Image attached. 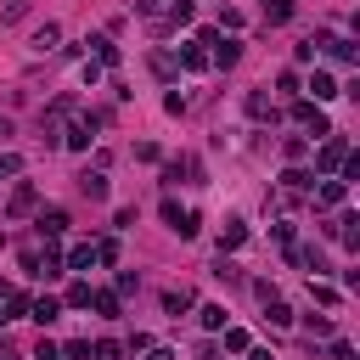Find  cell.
Masks as SVG:
<instances>
[{"label":"cell","mask_w":360,"mask_h":360,"mask_svg":"<svg viewBox=\"0 0 360 360\" xmlns=\"http://www.w3.org/2000/svg\"><path fill=\"white\" fill-rule=\"evenodd\" d=\"M56 39H62V28H56V22H45V28H34V51H39V56H45V51H51Z\"/></svg>","instance_id":"cell-20"},{"label":"cell","mask_w":360,"mask_h":360,"mask_svg":"<svg viewBox=\"0 0 360 360\" xmlns=\"http://www.w3.org/2000/svg\"><path fill=\"white\" fill-rule=\"evenodd\" d=\"M28 309H34V321H39V326H51V321L62 315V298H51V292H45V298H34Z\"/></svg>","instance_id":"cell-13"},{"label":"cell","mask_w":360,"mask_h":360,"mask_svg":"<svg viewBox=\"0 0 360 360\" xmlns=\"http://www.w3.org/2000/svg\"><path fill=\"white\" fill-rule=\"evenodd\" d=\"M62 231H68V208H39V236L56 242Z\"/></svg>","instance_id":"cell-7"},{"label":"cell","mask_w":360,"mask_h":360,"mask_svg":"<svg viewBox=\"0 0 360 360\" xmlns=\"http://www.w3.org/2000/svg\"><path fill=\"white\" fill-rule=\"evenodd\" d=\"M332 360H354V349H349V343L338 338V343H332Z\"/></svg>","instance_id":"cell-32"},{"label":"cell","mask_w":360,"mask_h":360,"mask_svg":"<svg viewBox=\"0 0 360 360\" xmlns=\"http://www.w3.org/2000/svg\"><path fill=\"white\" fill-rule=\"evenodd\" d=\"M343 158H349V141L332 129V135L315 146V169H321V174H338V169H343Z\"/></svg>","instance_id":"cell-1"},{"label":"cell","mask_w":360,"mask_h":360,"mask_svg":"<svg viewBox=\"0 0 360 360\" xmlns=\"http://www.w3.org/2000/svg\"><path fill=\"white\" fill-rule=\"evenodd\" d=\"M264 321L281 332V326H292V309H287V298H264Z\"/></svg>","instance_id":"cell-14"},{"label":"cell","mask_w":360,"mask_h":360,"mask_svg":"<svg viewBox=\"0 0 360 360\" xmlns=\"http://www.w3.org/2000/svg\"><path fill=\"white\" fill-rule=\"evenodd\" d=\"M163 309H169V315H186V309H191V287H169V292H163Z\"/></svg>","instance_id":"cell-17"},{"label":"cell","mask_w":360,"mask_h":360,"mask_svg":"<svg viewBox=\"0 0 360 360\" xmlns=\"http://www.w3.org/2000/svg\"><path fill=\"white\" fill-rule=\"evenodd\" d=\"M96 124H101V118H96V112H84V118H73V124H68V135H62V141H68L73 152H90V129H96Z\"/></svg>","instance_id":"cell-4"},{"label":"cell","mask_w":360,"mask_h":360,"mask_svg":"<svg viewBox=\"0 0 360 360\" xmlns=\"http://www.w3.org/2000/svg\"><path fill=\"white\" fill-rule=\"evenodd\" d=\"M248 118H270V96H264V90L248 96Z\"/></svg>","instance_id":"cell-25"},{"label":"cell","mask_w":360,"mask_h":360,"mask_svg":"<svg viewBox=\"0 0 360 360\" xmlns=\"http://www.w3.org/2000/svg\"><path fill=\"white\" fill-rule=\"evenodd\" d=\"M248 242V225L242 219H225V231H219V253H231V248H242Z\"/></svg>","instance_id":"cell-12"},{"label":"cell","mask_w":360,"mask_h":360,"mask_svg":"<svg viewBox=\"0 0 360 360\" xmlns=\"http://www.w3.org/2000/svg\"><path fill=\"white\" fill-rule=\"evenodd\" d=\"M90 354H96V360H124V343H112V338H101V343H96Z\"/></svg>","instance_id":"cell-27"},{"label":"cell","mask_w":360,"mask_h":360,"mask_svg":"<svg viewBox=\"0 0 360 360\" xmlns=\"http://www.w3.org/2000/svg\"><path fill=\"white\" fill-rule=\"evenodd\" d=\"M146 360H174V349H158V343H152V349H146Z\"/></svg>","instance_id":"cell-33"},{"label":"cell","mask_w":360,"mask_h":360,"mask_svg":"<svg viewBox=\"0 0 360 360\" xmlns=\"http://www.w3.org/2000/svg\"><path fill=\"white\" fill-rule=\"evenodd\" d=\"M34 202H39V191H34L28 180H22V186H17L11 197H6V214H11V219H22V214H34Z\"/></svg>","instance_id":"cell-5"},{"label":"cell","mask_w":360,"mask_h":360,"mask_svg":"<svg viewBox=\"0 0 360 360\" xmlns=\"http://www.w3.org/2000/svg\"><path fill=\"white\" fill-rule=\"evenodd\" d=\"M264 22H292V0H264Z\"/></svg>","instance_id":"cell-22"},{"label":"cell","mask_w":360,"mask_h":360,"mask_svg":"<svg viewBox=\"0 0 360 360\" xmlns=\"http://www.w3.org/2000/svg\"><path fill=\"white\" fill-rule=\"evenodd\" d=\"M208 62H214V68H236V62H242V39H225V34H219V39L208 45Z\"/></svg>","instance_id":"cell-2"},{"label":"cell","mask_w":360,"mask_h":360,"mask_svg":"<svg viewBox=\"0 0 360 360\" xmlns=\"http://www.w3.org/2000/svg\"><path fill=\"white\" fill-rule=\"evenodd\" d=\"M180 68H186V73H202V68H208V51H202V45H180Z\"/></svg>","instance_id":"cell-16"},{"label":"cell","mask_w":360,"mask_h":360,"mask_svg":"<svg viewBox=\"0 0 360 360\" xmlns=\"http://www.w3.org/2000/svg\"><path fill=\"white\" fill-rule=\"evenodd\" d=\"M62 360H90V343H84V338H73V343L62 349Z\"/></svg>","instance_id":"cell-30"},{"label":"cell","mask_w":360,"mask_h":360,"mask_svg":"<svg viewBox=\"0 0 360 360\" xmlns=\"http://www.w3.org/2000/svg\"><path fill=\"white\" fill-rule=\"evenodd\" d=\"M96 264V242H79V248H68V259H62V270H90Z\"/></svg>","instance_id":"cell-9"},{"label":"cell","mask_w":360,"mask_h":360,"mask_svg":"<svg viewBox=\"0 0 360 360\" xmlns=\"http://www.w3.org/2000/svg\"><path fill=\"white\" fill-rule=\"evenodd\" d=\"M0 135H11V118H0Z\"/></svg>","instance_id":"cell-35"},{"label":"cell","mask_w":360,"mask_h":360,"mask_svg":"<svg viewBox=\"0 0 360 360\" xmlns=\"http://www.w3.org/2000/svg\"><path fill=\"white\" fill-rule=\"evenodd\" d=\"M96 264H118V242H112V236L96 242Z\"/></svg>","instance_id":"cell-28"},{"label":"cell","mask_w":360,"mask_h":360,"mask_svg":"<svg viewBox=\"0 0 360 360\" xmlns=\"http://www.w3.org/2000/svg\"><path fill=\"white\" fill-rule=\"evenodd\" d=\"M90 309L96 315H118V292H90Z\"/></svg>","instance_id":"cell-23"},{"label":"cell","mask_w":360,"mask_h":360,"mask_svg":"<svg viewBox=\"0 0 360 360\" xmlns=\"http://www.w3.org/2000/svg\"><path fill=\"white\" fill-rule=\"evenodd\" d=\"M292 118H298L304 129H315V135H332V124H326V112H321L315 101H292Z\"/></svg>","instance_id":"cell-3"},{"label":"cell","mask_w":360,"mask_h":360,"mask_svg":"<svg viewBox=\"0 0 360 360\" xmlns=\"http://www.w3.org/2000/svg\"><path fill=\"white\" fill-rule=\"evenodd\" d=\"M281 186H287L292 197H304V191H315V174H309V169H287V174H281Z\"/></svg>","instance_id":"cell-11"},{"label":"cell","mask_w":360,"mask_h":360,"mask_svg":"<svg viewBox=\"0 0 360 360\" xmlns=\"http://www.w3.org/2000/svg\"><path fill=\"white\" fill-rule=\"evenodd\" d=\"M225 349H231V354H248L253 343H248V332H242V326H225Z\"/></svg>","instance_id":"cell-24"},{"label":"cell","mask_w":360,"mask_h":360,"mask_svg":"<svg viewBox=\"0 0 360 360\" xmlns=\"http://www.w3.org/2000/svg\"><path fill=\"white\" fill-rule=\"evenodd\" d=\"M28 360H62V349H56V343H51V338H39V343H34V354H28Z\"/></svg>","instance_id":"cell-29"},{"label":"cell","mask_w":360,"mask_h":360,"mask_svg":"<svg viewBox=\"0 0 360 360\" xmlns=\"http://www.w3.org/2000/svg\"><path fill=\"white\" fill-rule=\"evenodd\" d=\"M84 45H96V62H101V68H118V45H112L107 34H96V39H84Z\"/></svg>","instance_id":"cell-15"},{"label":"cell","mask_w":360,"mask_h":360,"mask_svg":"<svg viewBox=\"0 0 360 360\" xmlns=\"http://www.w3.org/2000/svg\"><path fill=\"white\" fill-rule=\"evenodd\" d=\"M28 315V292H6V304H0V321H22Z\"/></svg>","instance_id":"cell-18"},{"label":"cell","mask_w":360,"mask_h":360,"mask_svg":"<svg viewBox=\"0 0 360 360\" xmlns=\"http://www.w3.org/2000/svg\"><path fill=\"white\" fill-rule=\"evenodd\" d=\"M343 197H349L343 180H321V186H315V208H343Z\"/></svg>","instance_id":"cell-6"},{"label":"cell","mask_w":360,"mask_h":360,"mask_svg":"<svg viewBox=\"0 0 360 360\" xmlns=\"http://www.w3.org/2000/svg\"><path fill=\"white\" fill-rule=\"evenodd\" d=\"M163 112H174V118H180V112H186V96H180V90H169V96H163Z\"/></svg>","instance_id":"cell-31"},{"label":"cell","mask_w":360,"mask_h":360,"mask_svg":"<svg viewBox=\"0 0 360 360\" xmlns=\"http://www.w3.org/2000/svg\"><path fill=\"white\" fill-rule=\"evenodd\" d=\"M79 191H84L90 202H101V197H107V174H101V169H84V174H79Z\"/></svg>","instance_id":"cell-8"},{"label":"cell","mask_w":360,"mask_h":360,"mask_svg":"<svg viewBox=\"0 0 360 360\" xmlns=\"http://www.w3.org/2000/svg\"><path fill=\"white\" fill-rule=\"evenodd\" d=\"M62 304H68V309H90V281H73Z\"/></svg>","instance_id":"cell-21"},{"label":"cell","mask_w":360,"mask_h":360,"mask_svg":"<svg viewBox=\"0 0 360 360\" xmlns=\"http://www.w3.org/2000/svg\"><path fill=\"white\" fill-rule=\"evenodd\" d=\"M197 321H202L208 332H225V304H202V309H197Z\"/></svg>","instance_id":"cell-19"},{"label":"cell","mask_w":360,"mask_h":360,"mask_svg":"<svg viewBox=\"0 0 360 360\" xmlns=\"http://www.w3.org/2000/svg\"><path fill=\"white\" fill-rule=\"evenodd\" d=\"M309 298H315V304H338V287H332V281H309Z\"/></svg>","instance_id":"cell-26"},{"label":"cell","mask_w":360,"mask_h":360,"mask_svg":"<svg viewBox=\"0 0 360 360\" xmlns=\"http://www.w3.org/2000/svg\"><path fill=\"white\" fill-rule=\"evenodd\" d=\"M309 90H315V107H321V101H332V96H343V90H338V79H332V73H321V68H315Z\"/></svg>","instance_id":"cell-10"},{"label":"cell","mask_w":360,"mask_h":360,"mask_svg":"<svg viewBox=\"0 0 360 360\" xmlns=\"http://www.w3.org/2000/svg\"><path fill=\"white\" fill-rule=\"evenodd\" d=\"M248 360H270V349H248Z\"/></svg>","instance_id":"cell-34"}]
</instances>
